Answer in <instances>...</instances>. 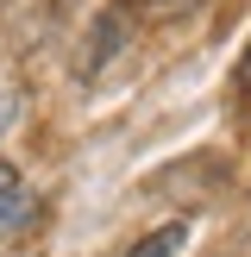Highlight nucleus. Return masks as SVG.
Segmentation results:
<instances>
[{
	"mask_svg": "<svg viewBox=\"0 0 251 257\" xmlns=\"http://www.w3.org/2000/svg\"><path fill=\"white\" fill-rule=\"evenodd\" d=\"M119 44H126V7H113V13H100V19H94V50H88V63H82V69L94 75V69H100V63H107Z\"/></svg>",
	"mask_w": 251,
	"mask_h": 257,
	"instance_id": "f257e3e1",
	"label": "nucleus"
},
{
	"mask_svg": "<svg viewBox=\"0 0 251 257\" xmlns=\"http://www.w3.org/2000/svg\"><path fill=\"white\" fill-rule=\"evenodd\" d=\"M25 213H32V188L13 163H0V226H19Z\"/></svg>",
	"mask_w": 251,
	"mask_h": 257,
	"instance_id": "f03ea898",
	"label": "nucleus"
},
{
	"mask_svg": "<svg viewBox=\"0 0 251 257\" xmlns=\"http://www.w3.org/2000/svg\"><path fill=\"white\" fill-rule=\"evenodd\" d=\"M188 245V220H170V226H157V232H145L126 257H182Z\"/></svg>",
	"mask_w": 251,
	"mask_h": 257,
	"instance_id": "7ed1b4c3",
	"label": "nucleus"
},
{
	"mask_svg": "<svg viewBox=\"0 0 251 257\" xmlns=\"http://www.w3.org/2000/svg\"><path fill=\"white\" fill-rule=\"evenodd\" d=\"M232 100L251 107V44H245V57H238V69H232Z\"/></svg>",
	"mask_w": 251,
	"mask_h": 257,
	"instance_id": "20e7f679",
	"label": "nucleus"
},
{
	"mask_svg": "<svg viewBox=\"0 0 251 257\" xmlns=\"http://www.w3.org/2000/svg\"><path fill=\"white\" fill-rule=\"evenodd\" d=\"M182 7H201V0H126V13H182Z\"/></svg>",
	"mask_w": 251,
	"mask_h": 257,
	"instance_id": "39448f33",
	"label": "nucleus"
}]
</instances>
